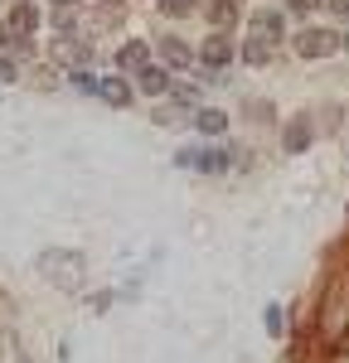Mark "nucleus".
<instances>
[{
	"label": "nucleus",
	"instance_id": "obj_1",
	"mask_svg": "<svg viewBox=\"0 0 349 363\" xmlns=\"http://www.w3.org/2000/svg\"><path fill=\"white\" fill-rule=\"evenodd\" d=\"M174 165L199 169V174H223V169H233V150H218V145H184V150L174 155Z\"/></svg>",
	"mask_w": 349,
	"mask_h": 363
},
{
	"label": "nucleus",
	"instance_id": "obj_2",
	"mask_svg": "<svg viewBox=\"0 0 349 363\" xmlns=\"http://www.w3.org/2000/svg\"><path fill=\"white\" fill-rule=\"evenodd\" d=\"M335 49H340L335 29H301L296 34V54L301 58H325V54H335Z\"/></svg>",
	"mask_w": 349,
	"mask_h": 363
},
{
	"label": "nucleus",
	"instance_id": "obj_3",
	"mask_svg": "<svg viewBox=\"0 0 349 363\" xmlns=\"http://www.w3.org/2000/svg\"><path fill=\"white\" fill-rule=\"evenodd\" d=\"M39 267H58V272H49L58 286H78V281H83V257H78V252H44Z\"/></svg>",
	"mask_w": 349,
	"mask_h": 363
},
{
	"label": "nucleus",
	"instance_id": "obj_4",
	"mask_svg": "<svg viewBox=\"0 0 349 363\" xmlns=\"http://www.w3.org/2000/svg\"><path fill=\"white\" fill-rule=\"evenodd\" d=\"M136 92H145V97H160V92H170V73H165V68H155V63L136 68Z\"/></svg>",
	"mask_w": 349,
	"mask_h": 363
},
{
	"label": "nucleus",
	"instance_id": "obj_5",
	"mask_svg": "<svg viewBox=\"0 0 349 363\" xmlns=\"http://www.w3.org/2000/svg\"><path fill=\"white\" fill-rule=\"evenodd\" d=\"M204 68H223V63H228L233 58V49H228V39H223V34H214V39H209V44H204Z\"/></svg>",
	"mask_w": 349,
	"mask_h": 363
},
{
	"label": "nucleus",
	"instance_id": "obj_6",
	"mask_svg": "<svg viewBox=\"0 0 349 363\" xmlns=\"http://www.w3.org/2000/svg\"><path fill=\"white\" fill-rule=\"evenodd\" d=\"M194 126H199L204 136H218V131H228V112H218V107H204L194 116Z\"/></svg>",
	"mask_w": 349,
	"mask_h": 363
},
{
	"label": "nucleus",
	"instance_id": "obj_7",
	"mask_svg": "<svg viewBox=\"0 0 349 363\" xmlns=\"http://www.w3.org/2000/svg\"><path fill=\"white\" fill-rule=\"evenodd\" d=\"M306 145H311V121H306V116H296V121L287 126V150H291V155H301Z\"/></svg>",
	"mask_w": 349,
	"mask_h": 363
},
{
	"label": "nucleus",
	"instance_id": "obj_8",
	"mask_svg": "<svg viewBox=\"0 0 349 363\" xmlns=\"http://www.w3.org/2000/svg\"><path fill=\"white\" fill-rule=\"evenodd\" d=\"M97 97H107V102H116V107H126V102H131V87L121 83V78H102V83H97Z\"/></svg>",
	"mask_w": 349,
	"mask_h": 363
},
{
	"label": "nucleus",
	"instance_id": "obj_9",
	"mask_svg": "<svg viewBox=\"0 0 349 363\" xmlns=\"http://www.w3.org/2000/svg\"><path fill=\"white\" fill-rule=\"evenodd\" d=\"M160 58H165V63H189V49H184L179 39H160Z\"/></svg>",
	"mask_w": 349,
	"mask_h": 363
},
{
	"label": "nucleus",
	"instance_id": "obj_10",
	"mask_svg": "<svg viewBox=\"0 0 349 363\" xmlns=\"http://www.w3.org/2000/svg\"><path fill=\"white\" fill-rule=\"evenodd\" d=\"M253 29H257V34H267V39H277V34H282V15H257V20H253Z\"/></svg>",
	"mask_w": 349,
	"mask_h": 363
},
{
	"label": "nucleus",
	"instance_id": "obj_11",
	"mask_svg": "<svg viewBox=\"0 0 349 363\" xmlns=\"http://www.w3.org/2000/svg\"><path fill=\"white\" fill-rule=\"evenodd\" d=\"M121 68H145V44H126L121 49Z\"/></svg>",
	"mask_w": 349,
	"mask_h": 363
},
{
	"label": "nucleus",
	"instance_id": "obj_12",
	"mask_svg": "<svg viewBox=\"0 0 349 363\" xmlns=\"http://www.w3.org/2000/svg\"><path fill=\"white\" fill-rule=\"evenodd\" d=\"M10 29H15V34H29V29H34V10H29V5H20V10L10 15Z\"/></svg>",
	"mask_w": 349,
	"mask_h": 363
},
{
	"label": "nucleus",
	"instance_id": "obj_13",
	"mask_svg": "<svg viewBox=\"0 0 349 363\" xmlns=\"http://www.w3.org/2000/svg\"><path fill=\"white\" fill-rule=\"evenodd\" d=\"M287 5H291V10H296V15H311V10H316L320 0H287Z\"/></svg>",
	"mask_w": 349,
	"mask_h": 363
},
{
	"label": "nucleus",
	"instance_id": "obj_14",
	"mask_svg": "<svg viewBox=\"0 0 349 363\" xmlns=\"http://www.w3.org/2000/svg\"><path fill=\"white\" fill-rule=\"evenodd\" d=\"M165 10L170 15H184V10H194V0H165Z\"/></svg>",
	"mask_w": 349,
	"mask_h": 363
},
{
	"label": "nucleus",
	"instance_id": "obj_15",
	"mask_svg": "<svg viewBox=\"0 0 349 363\" xmlns=\"http://www.w3.org/2000/svg\"><path fill=\"white\" fill-rule=\"evenodd\" d=\"M10 78H15V63H10V58H0V83H10Z\"/></svg>",
	"mask_w": 349,
	"mask_h": 363
},
{
	"label": "nucleus",
	"instance_id": "obj_16",
	"mask_svg": "<svg viewBox=\"0 0 349 363\" xmlns=\"http://www.w3.org/2000/svg\"><path fill=\"white\" fill-rule=\"evenodd\" d=\"M335 15H349V0H335Z\"/></svg>",
	"mask_w": 349,
	"mask_h": 363
}]
</instances>
